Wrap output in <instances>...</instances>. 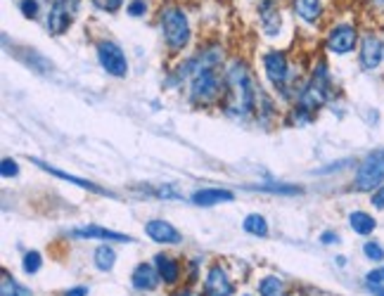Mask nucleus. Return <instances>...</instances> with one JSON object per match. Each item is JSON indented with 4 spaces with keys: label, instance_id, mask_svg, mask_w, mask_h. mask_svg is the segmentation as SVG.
Instances as JSON below:
<instances>
[{
    "label": "nucleus",
    "instance_id": "obj_15",
    "mask_svg": "<svg viewBox=\"0 0 384 296\" xmlns=\"http://www.w3.org/2000/svg\"><path fill=\"white\" fill-rule=\"evenodd\" d=\"M259 17H261V27L266 31V36H278L280 34V10H278V0H261L259 5Z\"/></svg>",
    "mask_w": 384,
    "mask_h": 296
},
{
    "label": "nucleus",
    "instance_id": "obj_19",
    "mask_svg": "<svg viewBox=\"0 0 384 296\" xmlns=\"http://www.w3.org/2000/svg\"><path fill=\"white\" fill-rule=\"evenodd\" d=\"M295 12L304 22L316 24L323 15V3L321 0H295Z\"/></svg>",
    "mask_w": 384,
    "mask_h": 296
},
{
    "label": "nucleus",
    "instance_id": "obj_27",
    "mask_svg": "<svg viewBox=\"0 0 384 296\" xmlns=\"http://www.w3.org/2000/svg\"><path fill=\"white\" fill-rule=\"evenodd\" d=\"M363 254H366V259L375 261V263L384 261V249L377 242H366V244H363Z\"/></svg>",
    "mask_w": 384,
    "mask_h": 296
},
{
    "label": "nucleus",
    "instance_id": "obj_18",
    "mask_svg": "<svg viewBox=\"0 0 384 296\" xmlns=\"http://www.w3.org/2000/svg\"><path fill=\"white\" fill-rule=\"evenodd\" d=\"M154 268H157L159 278L164 280L166 285H173V282L178 280V275H180V266L171 259V256H166V254L154 256Z\"/></svg>",
    "mask_w": 384,
    "mask_h": 296
},
{
    "label": "nucleus",
    "instance_id": "obj_6",
    "mask_svg": "<svg viewBox=\"0 0 384 296\" xmlns=\"http://www.w3.org/2000/svg\"><path fill=\"white\" fill-rule=\"evenodd\" d=\"M97 62H100V67L105 69L109 76H114V79H123V76L128 74L126 53L112 41L97 43Z\"/></svg>",
    "mask_w": 384,
    "mask_h": 296
},
{
    "label": "nucleus",
    "instance_id": "obj_2",
    "mask_svg": "<svg viewBox=\"0 0 384 296\" xmlns=\"http://www.w3.org/2000/svg\"><path fill=\"white\" fill-rule=\"evenodd\" d=\"M161 34H164V41L168 45L171 53H180L187 43H190V22H187V15L183 8L178 5H168V8L161 10Z\"/></svg>",
    "mask_w": 384,
    "mask_h": 296
},
{
    "label": "nucleus",
    "instance_id": "obj_30",
    "mask_svg": "<svg viewBox=\"0 0 384 296\" xmlns=\"http://www.w3.org/2000/svg\"><path fill=\"white\" fill-rule=\"evenodd\" d=\"M126 12L131 17H142L147 12V0H131V3L126 5Z\"/></svg>",
    "mask_w": 384,
    "mask_h": 296
},
{
    "label": "nucleus",
    "instance_id": "obj_25",
    "mask_svg": "<svg viewBox=\"0 0 384 296\" xmlns=\"http://www.w3.org/2000/svg\"><path fill=\"white\" fill-rule=\"evenodd\" d=\"M254 190H264V192H273V195H302V188L297 185H259Z\"/></svg>",
    "mask_w": 384,
    "mask_h": 296
},
{
    "label": "nucleus",
    "instance_id": "obj_10",
    "mask_svg": "<svg viewBox=\"0 0 384 296\" xmlns=\"http://www.w3.org/2000/svg\"><path fill=\"white\" fill-rule=\"evenodd\" d=\"M384 60V43L377 36H366L361 43V67L366 72H373Z\"/></svg>",
    "mask_w": 384,
    "mask_h": 296
},
{
    "label": "nucleus",
    "instance_id": "obj_5",
    "mask_svg": "<svg viewBox=\"0 0 384 296\" xmlns=\"http://www.w3.org/2000/svg\"><path fill=\"white\" fill-rule=\"evenodd\" d=\"M192 100L199 105H209L221 95V79L216 69H197V74L192 76L190 83Z\"/></svg>",
    "mask_w": 384,
    "mask_h": 296
},
{
    "label": "nucleus",
    "instance_id": "obj_9",
    "mask_svg": "<svg viewBox=\"0 0 384 296\" xmlns=\"http://www.w3.org/2000/svg\"><path fill=\"white\" fill-rule=\"evenodd\" d=\"M71 15H74V10H71L67 3H62V0H55V3L50 5V12H48V34L62 36L64 31H69Z\"/></svg>",
    "mask_w": 384,
    "mask_h": 296
},
{
    "label": "nucleus",
    "instance_id": "obj_40",
    "mask_svg": "<svg viewBox=\"0 0 384 296\" xmlns=\"http://www.w3.org/2000/svg\"><path fill=\"white\" fill-rule=\"evenodd\" d=\"M244 296H249V294H244Z\"/></svg>",
    "mask_w": 384,
    "mask_h": 296
},
{
    "label": "nucleus",
    "instance_id": "obj_39",
    "mask_svg": "<svg viewBox=\"0 0 384 296\" xmlns=\"http://www.w3.org/2000/svg\"><path fill=\"white\" fill-rule=\"evenodd\" d=\"M175 296H192L190 292H180V294H175Z\"/></svg>",
    "mask_w": 384,
    "mask_h": 296
},
{
    "label": "nucleus",
    "instance_id": "obj_29",
    "mask_svg": "<svg viewBox=\"0 0 384 296\" xmlns=\"http://www.w3.org/2000/svg\"><path fill=\"white\" fill-rule=\"evenodd\" d=\"M93 3V8H97L100 12H119L123 0H90Z\"/></svg>",
    "mask_w": 384,
    "mask_h": 296
},
{
    "label": "nucleus",
    "instance_id": "obj_28",
    "mask_svg": "<svg viewBox=\"0 0 384 296\" xmlns=\"http://www.w3.org/2000/svg\"><path fill=\"white\" fill-rule=\"evenodd\" d=\"M19 10H22V15L27 19H36L41 15V5H38V0H19Z\"/></svg>",
    "mask_w": 384,
    "mask_h": 296
},
{
    "label": "nucleus",
    "instance_id": "obj_35",
    "mask_svg": "<svg viewBox=\"0 0 384 296\" xmlns=\"http://www.w3.org/2000/svg\"><path fill=\"white\" fill-rule=\"evenodd\" d=\"M64 296H88V287H74V289H69Z\"/></svg>",
    "mask_w": 384,
    "mask_h": 296
},
{
    "label": "nucleus",
    "instance_id": "obj_31",
    "mask_svg": "<svg viewBox=\"0 0 384 296\" xmlns=\"http://www.w3.org/2000/svg\"><path fill=\"white\" fill-rule=\"evenodd\" d=\"M0 173H3V178H15L19 173V166L15 159H3V164H0Z\"/></svg>",
    "mask_w": 384,
    "mask_h": 296
},
{
    "label": "nucleus",
    "instance_id": "obj_34",
    "mask_svg": "<svg viewBox=\"0 0 384 296\" xmlns=\"http://www.w3.org/2000/svg\"><path fill=\"white\" fill-rule=\"evenodd\" d=\"M321 242L323 244H335V242H340V237H337V233H330V230H328V233L321 235Z\"/></svg>",
    "mask_w": 384,
    "mask_h": 296
},
{
    "label": "nucleus",
    "instance_id": "obj_21",
    "mask_svg": "<svg viewBox=\"0 0 384 296\" xmlns=\"http://www.w3.org/2000/svg\"><path fill=\"white\" fill-rule=\"evenodd\" d=\"M95 268L97 270H102V273H107V270H112L114 268V263H116V254H114V249L112 247H107V244H100V247L95 249Z\"/></svg>",
    "mask_w": 384,
    "mask_h": 296
},
{
    "label": "nucleus",
    "instance_id": "obj_37",
    "mask_svg": "<svg viewBox=\"0 0 384 296\" xmlns=\"http://www.w3.org/2000/svg\"><path fill=\"white\" fill-rule=\"evenodd\" d=\"M62 3H67L71 10H76V3H79V0H62Z\"/></svg>",
    "mask_w": 384,
    "mask_h": 296
},
{
    "label": "nucleus",
    "instance_id": "obj_11",
    "mask_svg": "<svg viewBox=\"0 0 384 296\" xmlns=\"http://www.w3.org/2000/svg\"><path fill=\"white\" fill-rule=\"evenodd\" d=\"M206 296H233V282L221 266H211L204 280Z\"/></svg>",
    "mask_w": 384,
    "mask_h": 296
},
{
    "label": "nucleus",
    "instance_id": "obj_23",
    "mask_svg": "<svg viewBox=\"0 0 384 296\" xmlns=\"http://www.w3.org/2000/svg\"><path fill=\"white\" fill-rule=\"evenodd\" d=\"M0 296H31V292L19 285L17 280H12L8 273H3V278H0Z\"/></svg>",
    "mask_w": 384,
    "mask_h": 296
},
{
    "label": "nucleus",
    "instance_id": "obj_32",
    "mask_svg": "<svg viewBox=\"0 0 384 296\" xmlns=\"http://www.w3.org/2000/svg\"><path fill=\"white\" fill-rule=\"evenodd\" d=\"M382 282H384V268H380V270H370V273H368V285L380 287Z\"/></svg>",
    "mask_w": 384,
    "mask_h": 296
},
{
    "label": "nucleus",
    "instance_id": "obj_24",
    "mask_svg": "<svg viewBox=\"0 0 384 296\" xmlns=\"http://www.w3.org/2000/svg\"><path fill=\"white\" fill-rule=\"evenodd\" d=\"M259 292H261V296H283L285 285H283V280L275 278V275H268V278H264L259 282Z\"/></svg>",
    "mask_w": 384,
    "mask_h": 296
},
{
    "label": "nucleus",
    "instance_id": "obj_16",
    "mask_svg": "<svg viewBox=\"0 0 384 296\" xmlns=\"http://www.w3.org/2000/svg\"><path fill=\"white\" fill-rule=\"evenodd\" d=\"M38 169H43V171H48V173H53L55 178H60V180H67V183H74V185H79V188L83 190H88V192H95V195H102V197H114L112 192L105 190V188H100V185H95V183H90V180H83V178H76V176H69V173H64L60 169H53V166H48V164H43V162H38V159H31Z\"/></svg>",
    "mask_w": 384,
    "mask_h": 296
},
{
    "label": "nucleus",
    "instance_id": "obj_17",
    "mask_svg": "<svg viewBox=\"0 0 384 296\" xmlns=\"http://www.w3.org/2000/svg\"><path fill=\"white\" fill-rule=\"evenodd\" d=\"M235 195L230 190H221V188H204V190H197L192 195V204L197 207H216V204H223V202H233Z\"/></svg>",
    "mask_w": 384,
    "mask_h": 296
},
{
    "label": "nucleus",
    "instance_id": "obj_36",
    "mask_svg": "<svg viewBox=\"0 0 384 296\" xmlns=\"http://www.w3.org/2000/svg\"><path fill=\"white\" fill-rule=\"evenodd\" d=\"M370 287V292H373L375 296H384V287H373V285H368Z\"/></svg>",
    "mask_w": 384,
    "mask_h": 296
},
{
    "label": "nucleus",
    "instance_id": "obj_38",
    "mask_svg": "<svg viewBox=\"0 0 384 296\" xmlns=\"http://www.w3.org/2000/svg\"><path fill=\"white\" fill-rule=\"evenodd\" d=\"M373 3L377 5V8H384V0H373Z\"/></svg>",
    "mask_w": 384,
    "mask_h": 296
},
{
    "label": "nucleus",
    "instance_id": "obj_4",
    "mask_svg": "<svg viewBox=\"0 0 384 296\" xmlns=\"http://www.w3.org/2000/svg\"><path fill=\"white\" fill-rule=\"evenodd\" d=\"M384 183V150L370 152L358 166L356 173V190L358 192H375Z\"/></svg>",
    "mask_w": 384,
    "mask_h": 296
},
{
    "label": "nucleus",
    "instance_id": "obj_13",
    "mask_svg": "<svg viewBox=\"0 0 384 296\" xmlns=\"http://www.w3.org/2000/svg\"><path fill=\"white\" fill-rule=\"evenodd\" d=\"M145 233L152 242L157 244H178L180 242V233L173 228L168 221H161V218H154L145 225Z\"/></svg>",
    "mask_w": 384,
    "mask_h": 296
},
{
    "label": "nucleus",
    "instance_id": "obj_8",
    "mask_svg": "<svg viewBox=\"0 0 384 296\" xmlns=\"http://www.w3.org/2000/svg\"><path fill=\"white\" fill-rule=\"evenodd\" d=\"M264 69L268 81L275 88H285L290 76V64H287V55L280 53V50H271V53L264 55Z\"/></svg>",
    "mask_w": 384,
    "mask_h": 296
},
{
    "label": "nucleus",
    "instance_id": "obj_14",
    "mask_svg": "<svg viewBox=\"0 0 384 296\" xmlns=\"http://www.w3.org/2000/svg\"><path fill=\"white\" fill-rule=\"evenodd\" d=\"M159 273L154 266H149V263H140V266H135L133 275H131V285L138 289V292H154V289L159 287Z\"/></svg>",
    "mask_w": 384,
    "mask_h": 296
},
{
    "label": "nucleus",
    "instance_id": "obj_1",
    "mask_svg": "<svg viewBox=\"0 0 384 296\" xmlns=\"http://www.w3.org/2000/svg\"><path fill=\"white\" fill-rule=\"evenodd\" d=\"M225 112L233 117H247L256 105V88L252 83L249 69L244 62H233L225 74Z\"/></svg>",
    "mask_w": 384,
    "mask_h": 296
},
{
    "label": "nucleus",
    "instance_id": "obj_33",
    "mask_svg": "<svg viewBox=\"0 0 384 296\" xmlns=\"http://www.w3.org/2000/svg\"><path fill=\"white\" fill-rule=\"evenodd\" d=\"M373 207L375 209H384V185L373 192Z\"/></svg>",
    "mask_w": 384,
    "mask_h": 296
},
{
    "label": "nucleus",
    "instance_id": "obj_3",
    "mask_svg": "<svg viewBox=\"0 0 384 296\" xmlns=\"http://www.w3.org/2000/svg\"><path fill=\"white\" fill-rule=\"evenodd\" d=\"M332 93V86H330V74H328V64L325 62H318L314 76H311L309 86L302 90L299 95V107H304L306 112H314L321 105H325Z\"/></svg>",
    "mask_w": 384,
    "mask_h": 296
},
{
    "label": "nucleus",
    "instance_id": "obj_26",
    "mask_svg": "<svg viewBox=\"0 0 384 296\" xmlns=\"http://www.w3.org/2000/svg\"><path fill=\"white\" fill-rule=\"evenodd\" d=\"M41 266H43V259H41V254H38V252H29L22 261V268H24V273H27V275L38 273Z\"/></svg>",
    "mask_w": 384,
    "mask_h": 296
},
{
    "label": "nucleus",
    "instance_id": "obj_7",
    "mask_svg": "<svg viewBox=\"0 0 384 296\" xmlns=\"http://www.w3.org/2000/svg\"><path fill=\"white\" fill-rule=\"evenodd\" d=\"M356 41H358V31L351 24H340V27H335L328 34L325 48L335 55H349L356 48Z\"/></svg>",
    "mask_w": 384,
    "mask_h": 296
},
{
    "label": "nucleus",
    "instance_id": "obj_12",
    "mask_svg": "<svg viewBox=\"0 0 384 296\" xmlns=\"http://www.w3.org/2000/svg\"><path fill=\"white\" fill-rule=\"evenodd\" d=\"M76 240H107V242H133V237L114 233V230L100 228V225H83V228H74L69 233Z\"/></svg>",
    "mask_w": 384,
    "mask_h": 296
},
{
    "label": "nucleus",
    "instance_id": "obj_20",
    "mask_svg": "<svg viewBox=\"0 0 384 296\" xmlns=\"http://www.w3.org/2000/svg\"><path fill=\"white\" fill-rule=\"evenodd\" d=\"M349 225L358 235H373V230L377 228L375 218L366 214V211H354V214H349Z\"/></svg>",
    "mask_w": 384,
    "mask_h": 296
},
{
    "label": "nucleus",
    "instance_id": "obj_22",
    "mask_svg": "<svg viewBox=\"0 0 384 296\" xmlns=\"http://www.w3.org/2000/svg\"><path fill=\"white\" fill-rule=\"evenodd\" d=\"M242 228H244V233H249L254 237H266V235H268V223H266V218L259 216V214L247 216Z\"/></svg>",
    "mask_w": 384,
    "mask_h": 296
}]
</instances>
